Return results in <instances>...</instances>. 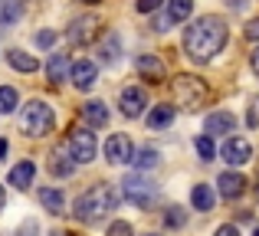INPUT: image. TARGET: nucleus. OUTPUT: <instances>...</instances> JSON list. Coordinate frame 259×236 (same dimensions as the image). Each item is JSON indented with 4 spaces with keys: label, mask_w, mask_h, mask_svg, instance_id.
Masks as SVG:
<instances>
[{
    "label": "nucleus",
    "mask_w": 259,
    "mask_h": 236,
    "mask_svg": "<svg viewBox=\"0 0 259 236\" xmlns=\"http://www.w3.org/2000/svg\"><path fill=\"white\" fill-rule=\"evenodd\" d=\"M227 46V20L223 17H200L194 23H187L184 33V50L197 63H210L217 53Z\"/></svg>",
    "instance_id": "1"
},
{
    "label": "nucleus",
    "mask_w": 259,
    "mask_h": 236,
    "mask_svg": "<svg viewBox=\"0 0 259 236\" xmlns=\"http://www.w3.org/2000/svg\"><path fill=\"white\" fill-rule=\"evenodd\" d=\"M115 207H118V194H115L108 184H95L76 200V220L79 223H99V220H105Z\"/></svg>",
    "instance_id": "2"
},
{
    "label": "nucleus",
    "mask_w": 259,
    "mask_h": 236,
    "mask_svg": "<svg viewBox=\"0 0 259 236\" xmlns=\"http://www.w3.org/2000/svg\"><path fill=\"white\" fill-rule=\"evenodd\" d=\"M171 92H174V102L187 112H197L200 105H207V99H210L207 82H203L200 76H187V72L171 82Z\"/></svg>",
    "instance_id": "3"
},
{
    "label": "nucleus",
    "mask_w": 259,
    "mask_h": 236,
    "mask_svg": "<svg viewBox=\"0 0 259 236\" xmlns=\"http://www.w3.org/2000/svg\"><path fill=\"white\" fill-rule=\"evenodd\" d=\"M53 125H56V112H53L46 102H39V99L26 102L23 112H20V128H23V134H30V138H43V134H50Z\"/></svg>",
    "instance_id": "4"
},
{
    "label": "nucleus",
    "mask_w": 259,
    "mask_h": 236,
    "mask_svg": "<svg viewBox=\"0 0 259 236\" xmlns=\"http://www.w3.org/2000/svg\"><path fill=\"white\" fill-rule=\"evenodd\" d=\"M121 194H125L128 204L141 207V210H148V207H154V200H158V184H154L148 174H125V180H121Z\"/></svg>",
    "instance_id": "5"
},
{
    "label": "nucleus",
    "mask_w": 259,
    "mask_h": 236,
    "mask_svg": "<svg viewBox=\"0 0 259 236\" xmlns=\"http://www.w3.org/2000/svg\"><path fill=\"white\" fill-rule=\"evenodd\" d=\"M66 151L72 154L76 164H89L95 158V134L85 131V128H72L69 138H66Z\"/></svg>",
    "instance_id": "6"
},
{
    "label": "nucleus",
    "mask_w": 259,
    "mask_h": 236,
    "mask_svg": "<svg viewBox=\"0 0 259 236\" xmlns=\"http://www.w3.org/2000/svg\"><path fill=\"white\" fill-rule=\"evenodd\" d=\"M99 23H102V20L92 17V13L82 17V20H72L69 30H66V39H69L72 46H89L95 36H99Z\"/></svg>",
    "instance_id": "7"
},
{
    "label": "nucleus",
    "mask_w": 259,
    "mask_h": 236,
    "mask_svg": "<svg viewBox=\"0 0 259 236\" xmlns=\"http://www.w3.org/2000/svg\"><path fill=\"white\" fill-rule=\"evenodd\" d=\"M132 158H135V148H132L128 134H112L105 141V161L108 164H128Z\"/></svg>",
    "instance_id": "8"
},
{
    "label": "nucleus",
    "mask_w": 259,
    "mask_h": 236,
    "mask_svg": "<svg viewBox=\"0 0 259 236\" xmlns=\"http://www.w3.org/2000/svg\"><path fill=\"white\" fill-rule=\"evenodd\" d=\"M145 109H148V92L141 89V85H128V89H121V115H125V118H138Z\"/></svg>",
    "instance_id": "9"
},
{
    "label": "nucleus",
    "mask_w": 259,
    "mask_h": 236,
    "mask_svg": "<svg viewBox=\"0 0 259 236\" xmlns=\"http://www.w3.org/2000/svg\"><path fill=\"white\" fill-rule=\"evenodd\" d=\"M217 191H220L223 200H240L243 191H246V177L236 171H223L220 177H217Z\"/></svg>",
    "instance_id": "10"
},
{
    "label": "nucleus",
    "mask_w": 259,
    "mask_h": 236,
    "mask_svg": "<svg viewBox=\"0 0 259 236\" xmlns=\"http://www.w3.org/2000/svg\"><path fill=\"white\" fill-rule=\"evenodd\" d=\"M223 161H227V164H233V167H240V164H246L249 158H253V148H249V141L246 138H227V145H223Z\"/></svg>",
    "instance_id": "11"
},
{
    "label": "nucleus",
    "mask_w": 259,
    "mask_h": 236,
    "mask_svg": "<svg viewBox=\"0 0 259 236\" xmlns=\"http://www.w3.org/2000/svg\"><path fill=\"white\" fill-rule=\"evenodd\" d=\"M135 69H138L141 79H148V82H161V79H167V69H164V63H161L158 56H138V59H135Z\"/></svg>",
    "instance_id": "12"
},
{
    "label": "nucleus",
    "mask_w": 259,
    "mask_h": 236,
    "mask_svg": "<svg viewBox=\"0 0 259 236\" xmlns=\"http://www.w3.org/2000/svg\"><path fill=\"white\" fill-rule=\"evenodd\" d=\"M95 76H99V69H95V63H89V59H79V63H72V72L69 79L76 82V89H92L95 85Z\"/></svg>",
    "instance_id": "13"
},
{
    "label": "nucleus",
    "mask_w": 259,
    "mask_h": 236,
    "mask_svg": "<svg viewBox=\"0 0 259 236\" xmlns=\"http://www.w3.org/2000/svg\"><path fill=\"white\" fill-rule=\"evenodd\" d=\"M203 128H207L210 138H213V134H230V131H236V118L230 115V112H213V115H207Z\"/></svg>",
    "instance_id": "14"
},
{
    "label": "nucleus",
    "mask_w": 259,
    "mask_h": 236,
    "mask_svg": "<svg viewBox=\"0 0 259 236\" xmlns=\"http://www.w3.org/2000/svg\"><path fill=\"white\" fill-rule=\"evenodd\" d=\"M82 118H85L92 128H105V125H108V105L99 102V99H89V102L82 105Z\"/></svg>",
    "instance_id": "15"
},
{
    "label": "nucleus",
    "mask_w": 259,
    "mask_h": 236,
    "mask_svg": "<svg viewBox=\"0 0 259 236\" xmlns=\"http://www.w3.org/2000/svg\"><path fill=\"white\" fill-rule=\"evenodd\" d=\"M76 171V161H72L69 151H53L50 154V174L53 177H69Z\"/></svg>",
    "instance_id": "16"
},
{
    "label": "nucleus",
    "mask_w": 259,
    "mask_h": 236,
    "mask_svg": "<svg viewBox=\"0 0 259 236\" xmlns=\"http://www.w3.org/2000/svg\"><path fill=\"white\" fill-rule=\"evenodd\" d=\"M66 72H72V69H69V59H66L63 53H53L50 63H46V76H50V82L59 85V82L66 79Z\"/></svg>",
    "instance_id": "17"
},
{
    "label": "nucleus",
    "mask_w": 259,
    "mask_h": 236,
    "mask_svg": "<svg viewBox=\"0 0 259 236\" xmlns=\"http://www.w3.org/2000/svg\"><path fill=\"white\" fill-rule=\"evenodd\" d=\"M33 177H36V164H33V161H23V164H17L10 171V184L20 187V191H26V187L33 184Z\"/></svg>",
    "instance_id": "18"
},
{
    "label": "nucleus",
    "mask_w": 259,
    "mask_h": 236,
    "mask_svg": "<svg viewBox=\"0 0 259 236\" xmlns=\"http://www.w3.org/2000/svg\"><path fill=\"white\" fill-rule=\"evenodd\" d=\"M7 59H10V66L17 72H36L39 69L36 56H30V53H23V50H10V53H7Z\"/></svg>",
    "instance_id": "19"
},
{
    "label": "nucleus",
    "mask_w": 259,
    "mask_h": 236,
    "mask_svg": "<svg viewBox=\"0 0 259 236\" xmlns=\"http://www.w3.org/2000/svg\"><path fill=\"white\" fill-rule=\"evenodd\" d=\"M171 121H174V109H171V105H154V109L148 112V128H151V131L167 128Z\"/></svg>",
    "instance_id": "20"
},
{
    "label": "nucleus",
    "mask_w": 259,
    "mask_h": 236,
    "mask_svg": "<svg viewBox=\"0 0 259 236\" xmlns=\"http://www.w3.org/2000/svg\"><path fill=\"white\" fill-rule=\"evenodd\" d=\"M194 13V0H167V23H184Z\"/></svg>",
    "instance_id": "21"
},
{
    "label": "nucleus",
    "mask_w": 259,
    "mask_h": 236,
    "mask_svg": "<svg viewBox=\"0 0 259 236\" xmlns=\"http://www.w3.org/2000/svg\"><path fill=\"white\" fill-rule=\"evenodd\" d=\"M39 204H43L50 213H63L66 197H63V191H56V187H43V191H39Z\"/></svg>",
    "instance_id": "22"
},
{
    "label": "nucleus",
    "mask_w": 259,
    "mask_h": 236,
    "mask_svg": "<svg viewBox=\"0 0 259 236\" xmlns=\"http://www.w3.org/2000/svg\"><path fill=\"white\" fill-rule=\"evenodd\" d=\"M23 0H0V23L4 26H10V23H17L20 17H23Z\"/></svg>",
    "instance_id": "23"
},
{
    "label": "nucleus",
    "mask_w": 259,
    "mask_h": 236,
    "mask_svg": "<svg viewBox=\"0 0 259 236\" xmlns=\"http://www.w3.org/2000/svg\"><path fill=\"white\" fill-rule=\"evenodd\" d=\"M132 164H135V171H151V167L161 164V158H158V151H154V148H138V151H135V158H132Z\"/></svg>",
    "instance_id": "24"
},
{
    "label": "nucleus",
    "mask_w": 259,
    "mask_h": 236,
    "mask_svg": "<svg viewBox=\"0 0 259 236\" xmlns=\"http://www.w3.org/2000/svg\"><path fill=\"white\" fill-rule=\"evenodd\" d=\"M190 200H194L197 210H213V187L210 184H197L190 191Z\"/></svg>",
    "instance_id": "25"
},
{
    "label": "nucleus",
    "mask_w": 259,
    "mask_h": 236,
    "mask_svg": "<svg viewBox=\"0 0 259 236\" xmlns=\"http://www.w3.org/2000/svg\"><path fill=\"white\" fill-rule=\"evenodd\" d=\"M17 89L13 85H0V115H10V112H17Z\"/></svg>",
    "instance_id": "26"
},
{
    "label": "nucleus",
    "mask_w": 259,
    "mask_h": 236,
    "mask_svg": "<svg viewBox=\"0 0 259 236\" xmlns=\"http://www.w3.org/2000/svg\"><path fill=\"white\" fill-rule=\"evenodd\" d=\"M197 154H200V161L217 158V148H213V138H210V134H200V138H197Z\"/></svg>",
    "instance_id": "27"
},
{
    "label": "nucleus",
    "mask_w": 259,
    "mask_h": 236,
    "mask_svg": "<svg viewBox=\"0 0 259 236\" xmlns=\"http://www.w3.org/2000/svg\"><path fill=\"white\" fill-rule=\"evenodd\" d=\"M102 59H105L108 66H112V63H118V36H115V33L105 39V43H102Z\"/></svg>",
    "instance_id": "28"
},
{
    "label": "nucleus",
    "mask_w": 259,
    "mask_h": 236,
    "mask_svg": "<svg viewBox=\"0 0 259 236\" xmlns=\"http://www.w3.org/2000/svg\"><path fill=\"white\" fill-rule=\"evenodd\" d=\"M108 236H132V226H128L125 220H115V223L108 226Z\"/></svg>",
    "instance_id": "29"
},
{
    "label": "nucleus",
    "mask_w": 259,
    "mask_h": 236,
    "mask_svg": "<svg viewBox=\"0 0 259 236\" xmlns=\"http://www.w3.org/2000/svg\"><path fill=\"white\" fill-rule=\"evenodd\" d=\"M53 43H56V33H53V30H39L36 33V46L46 50V46H53Z\"/></svg>",
    "instance_id": "30"
},
{
    "label": "nucleus",
    "mask_w": 259,
    "mask_h": 236,
    "mask_svg": "<svg viewBox=\"0 0 259 236\" xmlns=\"http://www.w3.org/2000/svg\"><path fill=\"white\" fill-rule=\"evenodd\" d=\"M164 217H167V223H171V226H181V223H184V213L177 210V207H171V210H167Z\"/></svg>",
    "instance_id": "31"
},
{
    "label": "nucleus",
    "mask_w": 259,
    "mask_h": 236,
    "mask_svg": "<svg viewBox=\"0 0 259 236\" xmlns=\"http://www.w3.org/2000/svg\"><path fill=\"white\" fill-rule=\"evenodd\" d=\"M213 236H240V230H236L233 223H223V226H217V233Z\"/></svg>",
    "instance_id": "32"
},
{
    "label": "nucleus",
    "mask_w": 259,
    "mask_h": 236,
    "mask_svg": "<svg viewBox=\"0 0 259 236\" xmlns=\"http://www.w3.org/2000/svg\"><path fill=\"white\" fill-rule=\"evenodd\" d=\"M158 7H161V0H138L141 13H151V10H158Z\"/></svg>",
    "instance_id": "33"
},
{
    "label": "nucleus",
    "mask_w": 259,
    "mask_h": 236,
    "mask_svg": "<svg viewBox=\"0 0 259 236\" xmlns=\"http://www.w3.org/2000/svg\"><path fill=\"white\" fill-rule=\"evenodd\" d=\"M246 36L249 39H259V20H253V23L246 26Z\"/></svg>",
    "instance_id": "34"
},
{
    "label": "nucleus",
    "mask_w": 259,
    "mask_h": 236,
    "mask_svg": "<svg viewBox=\"0 0 259 236\" xmlns=\"http://www.w3.org/2000/svg\"><path fill=\"white\" fill-rule=\"evenodd\" d=\"M249 66H253V72L259 76V46H256L253 53H249Z\"/></svg>",
    "instance_id": "35"
},
{
    "label": "nucleus",
    "mask_w": 259,
    "mask_h": 236,
    "mask_svg": "<svg viewBox=\"0 0 259 236\" xmlns=\"http://www.w3.org/2000/svg\"><path fill=\"white\" fill-rule=\"evenodd\" d=\"M7 148H10V145H7V138H0V161L7 158Z\"/></svg>",
    "instance_id": "36"
},
{
    "label": "nucleus",
    "mask_w": 259,
    "mask_h": 236,
    "mask_svg": "<svg viewBox=\"0 0 259 236\" xmlns=\"http://www.w3.org/2000/svg\"><path fill=\"white\" fill-rule=\"evenodd\" d=\"M230 7H233V10H243V7H246V0H230Z\"/></svg>",
    "instance_id": "37"
},
{
    "label": "nucleus",
    "mask_w": 259,
    "mask_h": 236,
    "mask_svg": "<svg viewBox=\"0 0 259 236\" xmlns=\"http://www.w3.org/2000/svg\"><path fill=\"white\" fill-rule=\"evenodd\" d=\"M7 207V194H4V187H0V210Z\"/></svg>",
    "instance_id": "38"
},
{
    "label": "nucleus",
    "mask_w": 259,
    "mask_h": 236,
    "mask_svg": "<svg viewBox=\"0 0 259 236\" xmlns=\"http://www.w3.org/2000/svg\"><path fill=\"white\" fill-rule=\"evenodd\" d=\"M85 4H99V0H85Z\"/></svg>",
    "instance_id": "39"
},
{
    "label": "nucleus",
    "mask_w": 259,
    "mask_h": 236,
    "mask_svg": "<svg viewBox=\"0 0 259 236\" xmlns=\"http://www.w3.org/2000/svg\"><path fill=\"white\" fill-rule=\"evenodd\" d=\"M148 236H158V233H148Z\"/></svg>",
    "instance_id": "40"
},
{
    "label": "nucleus",
    "mask_w": 259,
    "mask_h": 236,
    "mask_svg": "<svg viewBox=\"0 0 259 236\" xmlns=\"http://www.w3.org/2000/svg\"><path fill=\"white\" fill-rule=\"evenodd\" d=\"M256 194H259V187H256Z\"/></svg>",
    "instance_id": "41"
},
{
    "label": "nucleus",
    "mask_w": 259,
    "mask_h": 236,
    "mask_svg": "<svg viewBox=\"0 0 259 236\" xmlns=\"http://www.w3.org/2000/svg\"><path fill=\"white\" fill-rule=\"evenodd\" d=\"M256 236H259V230H256Z\"/></svg>",
    "instance_id": "42"
}]
</instances>
